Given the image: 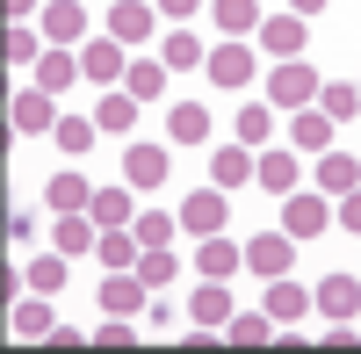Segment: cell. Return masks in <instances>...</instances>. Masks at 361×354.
I'll list each match as a JSON object with an SVG mask.
<instances>
[{
  "label": "cell",
  "instance_id": "6da1fadb",
  "mask_svg": "<svg viewBox=\"0 0 361 354\" xmlns=\"http://www.w3.org/2000/svg\"><path fill=\"white\" fill-rule=\"evenodd\" d=\"M318 87H325V80H318L311 58H282V66L267 73V102L289 116V109H311V102H318Z\"/></svg>",
  "mask_w": 361,
  "mask_h": 354
},
{
  "label": "cell",
  "instance_id": "7c38bea8",
  "mask_svg": "<svg viewBox=\"0 0 361 354\" xmlns=\"http://www.w3.org/2000/svg\"><path fill=\"white\" fill-rule=\"evenodd\" d=\"M289 260H296V239H289V231H260V239H246V275H260V282L289 275Z\"/></svg>",
  "mask_w": 361,
  "mask_h": 354
},
{
  "label": "cell",
  "instance_id": "603a6c76",
  "mask_svg": "<svg viewBox=\"0 0 361 354\" xmlns=\"http://www.w3.org/2000/svg\"><path fill=\"white\" fill-rule=\"evenodd\" d=\"M209 181H217L224 195L246 188L253 181V152H246V145H217V152H209Z\"/></svg>",
  "mask_w": 361,
  "mask_h": 354
},
{
  "label": "cell",
  "instance_id": "2e32d148",
  "mask_svg": "<svg viewBox=\"0 0 361 354\" xmlns=\"http://www.w3.org/2000/svg\"><path fill=\"white\" fill-rule=\"evenodd\" d=\"M8 333H15V340H51V333H58V311H51L44 289H29L22 304H8Z\"/></svg>",
  "mask_w": 361,
  "mask_h": 354
},
{
  "label": "cell",
  "instance_id": "ee69618b",
  "mask_svg": "<svg viewBox=\"0 0 361 354\" xmlns=\"http://www.w3.org/2000/svg\"><path fill=\"white\" fill-rule=\"evenodd\" d=\"M8 8V22H29V15H44V0H0Z\"/></svg>",
  "mask_w": 361,
  "mask_h": 354
},
{
  "label": "cell",
  "instance_id": "f1b7e54d",
  "mask_svg": "<svg viewBox=\"0 0 361 354\" xmlns=\"http://www.w3.org/2000/svg\"><path fill=\"white\" fill-rule=\"evenodd\" d=\"M44 51H51V37H44V29H29V22H8V44H0V58H8V66H37Z\"/></svg>",
  "mask_w": 361,
  "mask_h": 354
},
{
  "label": "cell",
  "instance_id": "83f0119b",
  "mask_svg": "<svg viewBox=\"0 0 361 354\" xmlns=\"http://www.w3.org/2000/svg\"><path fill=\"white\" fill-rule=\"evenodd\" d=\"M58 152H66V159H87V152H94V138H102V123H94V116H58Z\"/></svg>",
  "mask_w": 361,
  "mask_h": 354
},
{
  "label": "cell",
  "instance_id": "ba28073f",
  "mask_svg": "<svg viewBox=\"0 0 361 354\" xmlns=\"http://www.w3.org/2000/svg\"><path fill=\"white\" fill-rule=\"evenodd\" d=\"M80 73L94 80V87H123V73H130V51L116 44V37H87V44H80Z\"/></svg>",
  "mask_w": 361,
  "mask_h": 354
},
{
  "label": "cell",
  "instance_id": "44dd1931",
  "mask_svg": "<svg viewBox=\"0 0 361 354\" xmlns=\"http://www.w3.org/2000/svg\"><path fill=\"white\" fill-rule=\"evenodd\" d=\"M73 80H87V73H80V51H66V44H51V51L37 58V87H44V94H66Z\"/></svg>",
  "mask_w": 361,
  "mask_h": 354
},
{
  "label": "cell",
  "instance_id": "d590c367",
  "mask_svg": "<svg viewBox=\"0 0 361 354\" xmlns=\"http://www.w3.org/2000/svg\"><path fill=\"white\" fill-rule=\"evenodd\" d=\"M318 109L333 116V123H354V116H361V87L354 80H325L318 87Z\"/></svg>",
  "mask_w": 361,
  "mask_h": 354
},
{
  "label": "cell",
  "instance_id": "836d02e7",
  "mask_svg": "<svg viewBox=\"0 0 361 354\" xmlns=\"http://www.w3.org/2000/svg\"><path fill=\"white\" fill-rule=\"evenodd\" d=\"M137 231L130 224H116V231H102V246H94V260H102V268H137Z\"/></svg>",
  "mask_w": 361,
  "mask_h": 354
},
{
  "label": "cell",
  "instance_id": "7402d4cb",
  "mask_svg": "<svg viewBox=\"0 0 361 354\" xmlns=\"http://www.w3.org/2000/svg\"><path fill=\"white\" fill-rule=\"evenodd\" d=\"M166 145H209V109L202 102H173L166 109Z\"/></svg>",
  "mask_w": 361,
  "mask_h": 354
},
{
  "label": "cell",
  "instance_id": "e575fe53",
  "mask_svg": "<svg viewBox=\"0 0 361 354\" xmlns=\"http://www.w3.org/2000/svg\"><path fill=\"white\" fill-rule=\"evenodd\" d=\"M224 340L231 347H267V340H275V318H267V311H231Z\"/></svg>",
  "mask_w": 361,
  "mask_h": 354
},
{
  "label": "cell",
  "instance_id": "4dcf8cb0",
  "mask_svg": "<svg viewBox=\"0 0 361 354\" xmlns=\"http://www.w3.org/2000/svg\"><path fill=\"white\" fill-rule=\"evenodd\" d=\"M209 8H217V29H224V37H253V29L267 22L260 0H209Z\"/></svg>",
  "mask_w": 361,
  "mask_h": 354
},
{
  "label": "cell",
  "instance_id": "7bdbcfd3",
  "mask_svg": "<svg viewBox=\"0 0 361 354\" xmlns=\"http://www.w3.org/2000/svg\"><path fill=\"white\" fill-rule=\"evenodd\" d=\"M152 8H159L166 22H195V8H202V0H152Z\"/></svg>",
  "mask_w": 361,
  "mask_h": 354
},
{
  "label": "cell",
  "instance_id": "3957f363",
  "mask_svg": "<svg viewBox=\"0 0 361 354\" xmlns=\"http://www.w3.org/2000/svg\"><path fill=\"white\" fill-rule=\"evenodd\" d=\"M224 217H231V195L209 181V188H188V202H180V231L188 239H209V231H224Z\"/></svg>",
  "mask_w": 361,
  "mask_h": 354
},
{
  "label": "cell",
  "instance_id": "f6af8a7d",
  "mask_svg": "<svg viewBox=\"0 0 361 354\" xmlns=\"http://www.w3.org/2000/svg\"><path fill=\"white\" fill-rule=\"evenodd\" d=\"M289 8H296V15H304V22H318L325 8H333V0H289Z\"/></svg>",
  "mask_w": 361,
  "mask_h": 354
},
{
  "label": "cell",
  "instance_id": "e0dca14e",
  "mask_svg": "<svg viewBox=\"0 0 361 354\" xmlns=\"http://www.w3.org/2000/svg\"><path fill=\"white\" fill-rule=\"evenodd\" d=\"M333 130H340V123H333L318 102H311V109H289V145H296V152H311V159L333 152Z\"/></svg>",
  "mask_w": 361,
  "mask_h": 354
},
{
  "label": "cell",
  "instance_id": "1f68e13d",
  "mask_svg": "<svg viewBox=\"0 0 361 354\" xmlns=\"http://www.w3.org/2000/svg\"><path fill=\"white\" fill-rule=\"evenodd\" d=\"M22 275H29V289H44V297H58V289H66V275H73V260H66V253L51 246V253H37V260H29Z\"/></svg>",
  "mask_w": 361,
  "mask_h": 354
},
{
  "label": "cell",
  "instance_id": "d4e9b609",
  "mask_svg": "<svg viewBox=\"0 0 361 354\" xmlns=\"http://www.w3.org/2000/svg\"><path fill=\"white\" fill-rule=\"evenodd\" d=\"M159 58H166V73H188V66H202L209 51H202V37H195L188 22H173L166 37H159Z\"/></svg>",
  "mask_w": 361,
  "mask_h": 354
},
{
  "label": "cell",
  "instance_id": "9c48e42d",
  "mask_svg": "<svg viewBox=\"0 0 361 354\" xmlns=\"http://www.w3.org/2000/svg\"><path fill=\"white\" fill-rule=\"evenodd\" d=\"M231 311H238V304H231V289H224V282H209V275H202V282L188 289V326H195V333H224V326H231Z\"/></svg>",
  "mask_w": 361,
  "mask_h": 354
},
{
  "label": "cell",
  "instance_id": "52a82bcc",
  "mask_svg": "<svg viewBox=\"0 0 361 354\" xmlns=\"http://www.w3.org/2000/svg\"><path fill=\"white\" fill-rule=\"evenodd\" d=\"M296 173H304V152H296V145H260V152H253V181L267 195H289Z\"/></svg>",
  "mask_w": 361,
  "mask_h": 354
},
{
  "label": "cell",
  "instance_id": "277c9868",
  "mask_svg": "<svg viewBox=\"0 0 361 354\" xmlns=\"http://www.w3.org/2000/svg\"><path fill=\"white\" fill-rule=\"evenodd\" d=\"M311 311L325 318V326H354V318H361V282L354 275H325L311 289Z\"/></svg>",
  "mask_w": 361,
  "mask_h": 354
},
{
  "label": "cell",
  "instance_id": "d6a6232c",
  "mask_svg": "<svg viewBox=\"0 0 361 354\" xmlns=\"http://www.w3.org/2000/svg\"><path fill=\"white\" fill-rule=\"evenodd\" d=\"M123 87H130L137 102H159V94H166V58H130Z\"/></svg>",
  "mask_w": 361,
  "mask_h": 354
},
{
  "label": "cell",
  "instance_id": "ab89813d",
  "mask_svg": "<svg viewBox=\"0 0 361 354\" xmlns=\"http://www.w3.org/2000/svg\"><path fill=\"white\" fill-rule=\"evenodd\" d=\"M333 224H340V231H361V188L333 195Z\"/></svg>",
  "mask_w": 361,
  "mask_h": 354
},
{
  "label": "cell",
  "instance_id": "8fae6325",
  "mask_svg": "<svg viewBox=\"0 0 361 354\" xmlns=\"http://www.w3.org/2000/svg\"><path fill=\"white\" fill-rule=\"evenodd\" d=\"M202 73L217 80V87H231V94H238V87H253V51H246V37H224L217 51L202 58Z\"/></svg>",
  "mask_w": 361,
  "mask_h": 354
},
{
  "label": "cell",
  "instance_id": "ffe728a7",
  "mask_svg": "<svg viewBox=\"0 0 361 354\" xmlns=\"http://www.w3.org/2000/svg\"><path fill=\"white\" fill-rule=\"evenodd\" d=\"M166 166H173L166 145H130V152H123V181H130V188H159Z\"/></svg>",
  "mask_w": 361,
  "mask_h": 354
},
{
  "label": "cell",
  "instance_id": "4316f807",
  "mask_svg": "<svg viewBox=\"0 0 361 354\" xmlns=\"http://www.w3.org/2000/svg\"><path fill=\"white\" fill-rule=\"evenodd\" d=\"M275 102H246L238 109V145H246V152H260V145H275Z\"/></svg>",
  "mask_w": 361,
  "mask_h": 354
},
{
  "label": "cell",
  "instance_id": "5b68a950",
  "mask_svg": "<svg viewBox=\"0 0 361 354\" xmlns=\"http://www.w3.org/2000/svg\"><path fill=\"white\" fill-rule=\"evenodd\" d=\"M145 304H152V282H145L137 268H109V282H102V311H109V318H145Z\"/></svg>",
  "mask_w": 361,
  "mask_h": 354
},
{
  "label": "cell",
  "instance_id": "5bb4252c",
  "mask_svg": "<svg viewBox=\"0 0 361 354\" xmlns=\"http://www.w3.org/2000/svg\"><path fill=\"white\" fill-rule=\"evenodd\" d=\"M253 37H260V51H267V58H296V51L311 44V22L289 8V15H267V22L253 29Z\"/></svg>",
  "mask_w": 361,
  "mask_h": 354
},
{
  "label": "cell",
  "instance_id": "484cf974",
  "mask_svg": "<svg viewBox=\"0 0 361 354\" xmlns=\"http://www.w3.org/2000/svg\"><path fill=\"white\" fill-rule=\"evenodd\" d=\"M311 181H318L325 195H347V188H361V159H347L340 145H333V152H318V173H311Z\"/></svg>",
  "mask_w": 361,
  "mask_h": 354
},
{
  "label": "cell",
  "instance_id": "60d3db41",
  "mask_svg": "<svg viewBox=\"0 0 361 354\" xmlns=\"http://www.w3.org/2000/svg\"><path fill=\"white\" fill-rule=\"evenodd\" d=\"M8 239L29 246V239H37V217H29V210H8Z\"/></svg>",
  "mask_w": 361,
  "mask_h": 354
},
{
  "label": "cell",
  "instance_id": "4fadbf2b",
  "mask_svg": "<svg viewBox=\"0 0 361 354\" xmlns=\"http://www.w3.org/2000/svg\"><path fill=\"white\" fill-rule=\"evenodd\" d=\"M238 268H246V246H238V239H224V231L195 239V275H209V282H231Z\"/></svg>",
  "mask_w": 361,
  "mask_h": 354
},
{
  "label": "cell",
  "instance_id": "8992f818",
  "mask_svg": "<svg viewBox=\"0 0 361 354\" xmlns=\"http://www.w3.org/2000/svg\"><path fill=\"white\" fill-rule=\"evenodd\" d=\"M109 37L123 44V51L152 44L159 37V8H152V0H116V8H109Z\"/></svg>",
  "mask_w": 361,
  "mask_h": 354
},
{
  "label": "cell",
  "instance_id": "ac0fdd59",
  "mask_svg": "<svg viewBox=\"0 0 361 354\" xmlns=\"http://www.w3.org/2000/svg\"><path fill=\"white\" fill-rule=\"evenodd\" d=\"M51 246L66 253V260H87V253L102 246V224L87 217V210H66V217H58V231H51Z\"/></svg>",
  "mask_w": 361,
  "mask_h": 354
},
{
  "label": "cell",
  "instance_id": "7a4b0ae2",
  "mask_svg": "<svg viewBox=\"0 0 361 354\" xmlns=\"http://www.w3.org/2000/svg\"><path fill=\"white\" fill-rule=\"evenodd\" d=\"M325 224H333V195H325V188H289V195H282V231H289L296 246L318 239Z\"/></svg>",
  "mask_w": 361,
  "mask_h": 354
},
{
  "label": "cell",
  "instance_id": "74e56055",
  "mask_svg": "<svg viewBox=\"0 0 361 354\" xmlns=\"http://www.w3.org/2000/svg\"><path fill=\"white\" fill-rule=\"evenodd\" d=\"M137 275L152 282V289H166V282L180 275V260H173V246H145V253H137Z\"/></svg>",
  "mask_w": 361,
  "mask_h": 354
},
{
  "label": "cell",
  "instance_id": "bcb514c9",
  "mask_svg": "<svg viewBox=\"0 0 361 354\" xmlns=\"http://www.w3.org/2000/svg\"><path fill=\"white\" fill-rule=\"evenodd\" d=\"M354 87H361V80H354Z\"/></svg>",
  "mask_w": 361,
  "mask_h": 354
},
{
  "label": "cell",
  "instance_id": "cb8c5ba5",
  "mask_svg": "<svg viewBox=\"0 0 361 354\" xmlns=\"http://www.w3.org/2000/svg\"><path fill=\"white\" fill-rule=\"evenodd\" d=\"M304 311H311V289H296L289 275L267 282V318H275V326H304Z\"/></svg>",
  "mask_w": 361,
  "mask_h": 354
},
{
  "label": "cell",
  "instance_id": "30bf717a",
  "mask_svg": "<svg viewBox=\"0 0 361 354\" xmlns=\"http://www.w3.org/2000/svg\"><path fill=\"white\" fill-rule=\"evenodd\" d=\"M58 94H44V87H22V94H8V123L22 130V138H51L58 130V109H51Z\"/></svg>",
  "mask_w": 361,
  "mask_h": 354
},
{
  "label": "cell",
  "instance_id": "9a60e30c",
  "mask_svg": "<svg viewBox=\"0 0 361 354\" xmlns=\"http://www.w3.org/2000/svg\"><path fill=\"white\" fill-rule=\"evenodd\" d=\"M37 29L51 44H66V51H80L87 44V8L80 0H44V15H37Z\"/></svg>",
  "mask_w": 361,
  "mask_h": 354
},
{
  "label": "cell",
  "instance_id": "8d00e7d4",
  "mask_svg": "<svg viewBox=\"0 0 361 354\" xmlns=\"http://www.w3.org/2000/svg\"><path fill=\"white\" fill-rule=\"evenodd\" d=\"M44 202H51L58 217H66V210H87V202H94V188H87L80 173H51V188H44Z\"/></svg>",
  "mask_w": 361,
  "mask_h": 354
},
{
  "label": "cell",
  "instance_id": "f546056e",
  "mask_svg": "<svg viewBox=\"0 0 361 354\" xmlns=\"http://www.w3.org/2000/svg\"><path fill=\"white\" fill-rule=\"evenodd\" d=\"M87 217H94L102 231H116V224H137V217H130V181H123V188H94Z\"/></svg>",
  "mask_w": 361,
  "mask_h": 354
},
{
  "label": "cell",
  "instance_id": "d6986e66",
  "mask_svg": "<svg viewBox=\"0 0 361 354\" xmlns=\"http://www.w3.org/2000/svg\"><path fill=\"white\" fill-rule=\"evenodd\" d=\"M137 94H130V87H102V102H94V123L109 130V138H130V123H137Z\"/></svg>",
  "mask_w": 361,
  "mask_h": 354
},
{
  "label": "cell",
  "instance_id": "f35d334b",
  "mask_svg": "<svg viewBox=\"0 0 361 354\" xmlns=\"http://www.w3.org/2000/svg\"><path fill=\"white\" fill-rule=\"evenodd\" d=\"M130 231H137V246H173V239H180V217H159V210H145Z\"/></svg>",
  "mask_w": 361,
  "mask_h": 354
},
{
  "label": "cell",
  "instance_id": "b9f144b4",
  "mask_svg": "<svg viewBox=\"0 0 361 354\" xmlns=\"http://www.w3.org/2000/svg\"><path fill=\"white\" fill-rule=\"evenodd\" d=\"M102 347H137V333H130V318H109V326H102Z\"/></svg>",
  "mask_w": 361,
  "mask_h": 354
}]
</instances>
